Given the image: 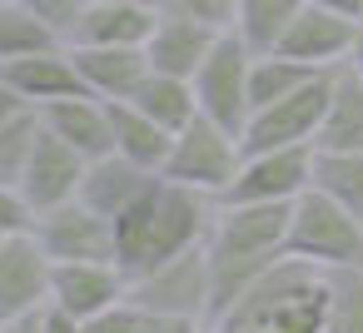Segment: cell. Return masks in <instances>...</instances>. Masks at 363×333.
Wrapping results in <instances>:
<instances>
[{"mask_svg": "<svg viewBox=\"0 0 363 333\" xmlns=\"http://www.w3.org/2000/svg\"><path fill=\"white\" fill-rule=\"evenodd\" d=\"M214 214H219L214 194H199L160 174V184L115 219V264L125 269V278H140L189 249H204Z\"/></svg>", "mask_w": 363, "mask_h": 333, "instance_id": "obj_1", "label": "cell"}, {"mask_svg": "<svg viewBox=\"0 0 363 333\" xmlns=\"http://www.w3.org/2000/svg\"><path fill=\"white\" fill-rule=\"evenodd\" d=\"M289 214L294 204H219L209 229V278H214V313L229 308L244 288H254L289 244ZM209 313V318H214Z\"/></svg>", "mask_w": 363, "mask_h": 333, "instance_id": "obj_2", "label": "cell"}, {"mask_svg": "<svg viewBox=\"0 0 363 333\" xmlns=\"http://www.w3.org/2000/svg\"><path fill=\"white\" fill-rule=\"evenodd\" d=\"M209 333H328V273L303 259H279L209 318Z\"/></svg>", "mask_w": 363, "mask_h": 333, "instance_id": "obj_3", "label": "cell"}, {"mask_svg": "<svg viewBox=\"0 0 363 333\" xmlns=\"http://www.w3.org/2000/svg\"><path fill=\"white\" fill-rule=\"evenodd\" d=\"M289 259H303L323 273L333 269H363V219L353 209H343L338 199L318 194V189H303L294 199V214H289V244H284Z\"/></svg>", "mask_w": 363, "mask_h": 333, "instance_id": "obj_4", "label": "cell"}, {"mask_svg": "<svg viewBox=\"0 0 363 333\" xmlns=\"http://www.w3.org/2000/svg\"><path fill=\"white\" fill-rule=\"evenodd\" d=\"M239 164H244V140H239L234 130L214 125L209 115H194V120L174 135V145H169L164 179L189 184V189H199V194H214V199H219V194L234 184Z\"/></svg>", "mask_w": 363, "mask_h": 333, "instance_id": "obj_5", "label": "cell"}, {"mask_svg": "<svg viewBox=\"0 0 363 333\" xmlns=\"http://www.w3.org/2000/svg\"><path fill=\"white\" fill-rule=\"evenodd\" d=\"M249 65H254V50H249L234 30H224V35L214 40V50L204 55V65L194 70L199 115H209V120L224 125V130H234L239 140H244V125H249V115H254V105H249Z\"/></svg>", "mask_w": 363, "mask_h": 333, "instance_id": "obj_6", "label": "cell"}, {"mask_svg": "<svg viewBox=\"0 0 363 333\" xmlns=\"http://www.w3.org/2000/svg\"><path fill=\"white\" fill-rule=\"evenodd\" d=\"M130 298L145 313H160V318H199V323H209V313H214L209 254L189 249V254H179V259L130 278Z\"/></svg>", "mask_w": 363, "mask_h": 333, "instance_id": "obj_7", "label": "cell"}, {"mask_svg": "<svg viewBox=\"0 0 363 333\" xmlns=\"http://www.w3.org/2000/svg\"><path fill=\"white\" fill-rule=\"evenodd\" d=\"M328 90H333V70H318V75H313L308 85H298L294 95H284V100L254 110L249 125H244V154L313 145V140H318V125H323V110H328Z\"/></svg>", "mask_w": 363, "mask_h": 333, "instance_id": "obj_8", "label": "cell"}, {"mask_svg": "<svg viewBox=\"0 0 363 333\" xmlns=\"http://www.w3.org/2000/svg\"><path fill=\"white\" fill-rule=\"evenodd\" d=\"M30 234L40 239L50 264H115V219H105L85 199H70V204L35 214Z\"/></svg>", "mask_w": 363, "mask_h": 333, "instance_id": "obj_9", "label": "cell"}, {"mask_svg": "<svg viewBox=\"0 0 363 333\" xmlns=\"http://www.w3.org/2000/svg\"><path fill=\"white\" fill-rule=\"evenodd\" d=\"M308 184H313V145L259 149V154H244L219 204H294Z\"/></svg>", "mask_w": 363, "mask_h": 333, "instance_id": "obj_10", "label": "cell"}, {"mask_svg": "<svg viewBox=\"0 0 363 333\" xmlns=\"http://www.w3.org/2000/svg\"><path fill=\"white\" fill-rule=\"evenodd\" d=\"M50 254L30 229L0 239V318L35 313L50 303Z\"/></svg>", "mask_w": 363, "mask_h": 333, "instance_id": "obj_11", "label": "cell"}, {"mask_svg": "<svg viewBox=\"0 0 363 333\" xmlns=\"http://www.w3.org/2000/svg\"><path fill=\"white\" fill-rule=\"evenodd\" d=\"M363 21H348V16H333L323 6H308L298 11V21L289 26V35L279 40V55L289 60H303L313 70H333V65H348L353 55V40H358Z\"/></svg>", "mask_w": 363, "mask_h": 333, "instance_id": "obj_12", "label": "cell"}, {"mask_svg": "<svg viewBox=\"0 0 363 333\" xmlns=\"http://www.w3.org/2000/svg\"><path fill=\"white\" fill-rule=\"evenodd\" d=\"M85 164H90L85 154H75L65 140H55V135L45 130L16 189H21V199L30 204V214H45V209H55V204H70V199H80Z\"/></svg>", "mask_w": 363, "mask_h": 333, "instance_id": "obj_13", "label": "cell"}, {"mask_svg": "<svg viewBox=\"0 0 363 333\" xmlns=\"http://www.w3.org/2000/svg\"><path fill=\"white\" fill-rule=\"evenodd\" d=\"M75 75L85 85V95L115 105V100H135V90L150 80V55L145 45H70Z\"/></svg>", "mask_w": 363, "mask_h": 333, "instance_id": "obj_14", "label": "cell"}, {"mask_svg": "<svg viewBox=\"0 0 363 333\" xmlns=\"http://www.w3.org/2000/svg\"><path fill=\"white\" fill-rule=\"evenodd\" d=\"M125 293H130V278L120 264H55L50 269V303H60L80 323L105 313Z\"/></svg>", "mask_w": 363, "mask_h": 333, "instance_id": "obj_15", "label": "cell"}, {"mask_svg": "<svg viewBox=\"0 0 363 333\" xmlns=\"http://www.w3.org/2000/svg\"><path fill=\"white\" fill-rule=\"evenodd\" d=\"M0 80L35 110H45L55 100H70V95H85V85L75 75V60H70V45L40 50V55H26V60H6L0 65Z\"/></svg>", "mask_w": 363, "mask_h": 333, "instance_id": "obj_16", "label": "cell"}, {"mask_svg": "<svg viewBox=\"0 0 363 333\" xmlns=\"http://www.w3.org/2000/svg\"><path fill=\"white\" fill-rule=\"evenodd\" d=\"M160 184V169H145L125 154H100L85 164V179H80V199L90 209H100L105 219H120L140 194H150Z\"/></svg>", "mask_w": 363, "mask_h": 333, "instance_id": "obj_17", "label": "cell"}, {"mask_svg": "<svg viewBox=\"0 0 363 333\" xmlns=\"http://www.w3.org/2000/svg\"><path fill=\"white\" fill-rule=\"evenodd\" d=\"M45 130L55 140H65L75 154L85 159H100V154H115V130H110V105L95 100V95H70V100H55L40 110Z\"/></svg>", "mask_w": 363, "mask_h": 333, "instance_id": "obj_18", "label": "cell"}, {"mask_svg": "<svg viewBox=\"0 0 363 333\" xmlns=\"http://www.w3.org/2000/svg\"><path fill=\"white\" fill-rule=\"evenodd\" d=\"M219 30L209 26H194V21H174V16H160L150 40H145V55H150V70L160 75H179V80H194V70L204 65V55L214 50Z\"/></svg>", "mask_w": 363, "mask_h": 333, "instance_id": "obj_19", "label": "cell"}, {"mask_svg": "<svg viewBox=\"0 0 363 333\" xmlns=\"http://www.w3.org/2000/svg\"><path fill=\"white\" fill-rule=\"evenodd\" d=\"M313 149H363V75L353 65H333V90Z\"/></svg>", "mask_w": 363, "mask_h": 333, "instance_id": "obj_20", "label": "cell"}, {"mask_svg": "<svg viewBox=\"0 0 363 333\" xmlns=\"http://www.w3.org/2000/svg\"><path fill=\"white\" fill-rule=\"evenodd\" d=\"M155 6H100L90 0L80 26L70 30V45H145L155 30Z\"/></svg>", "mask_w": 363, "mask_h": 333, "instance_id": "obj_21", "label": "cell"}, {"mask_svg": "<svg viewBox=\"0 0 363 333\" xmlns=\"http://www.w3.org/2000/svg\"><path fill=\"white\" fill-rule=\"evenodd\" d=\"M110 130H115V154H125V159H135V164L164 174V159H169V145H174L169 130H160V125H155L145 110H135L130 100H115V105H110Z\"/></svg>", "mask_w": 363, "mask_h": 333, "instance_id": "obj_22", "label": "cell"}, {"mask_svg": "<svg viewBox=\"0 0 363 333\" xmlns=\"http://www.w3.org/2000/svg\"><path fill=\"white\" fill-rule=\"evenodd\" d=\"M135 110H145L160 130H169V135H179L194 115H199V100H194V80H179V75H160V70H150V80L135 90V100H130Z\"/></svg>", "mask_w": 363, "mask_h": 333, "instance_id": "obj_23", "label": "cell"}, {"mask_svg": "<svg viewBox=\"0 0 363 333\" xmlns=\"http://www.w3.org/2000/svg\"><path fill=\"white\" fill-rule=\"evenodd\" d=\"M303 6H308V0H239L234 35H239L254 55H274Z\"/></svg>", "mask_w": 363, "mask_h": 333, "instance_id": "obj_24", "label": "cell"}, {"mask_svg": "<svg viewBox=\"0 0 363 333\" xmlns=\"http://www.w3.org/2000/svg\"><path fill=\"white\" fill-rule=\"evenodd\" d=\"M363 219V149H313V184Z\"/></svg>", "mask_w": 363, "mask_h": 333, "instance_id": "obj_25", "label": "cell"}, {"mask_svg": "<svg viewBox=\"0 0 363 333\" xmlns=\"http://www.w3.org/2000/svg\"><path fill=\"white\" fill-rule=\"evenodd\" d=\"M65 40L30 11L21 0H0V65L6 60H26V55H40V50H60Z\"/></svg>", "mask_w": 363, "mask_h": 333, "instance_id": "obj_26", "label": "cell"}, {"mask_svg": "<svg viewBox=\"0 0 363 333\" xmlns=\"http://www.w3.org/2000/svg\"><path fill=\"white\" fill-rule=\"evenodd\" d=\"M313 75H318L313 65L289 60V55H279V50H274V55H254V65H249V105L264 110V105L294 95L298 85H308Z\"/></svg>", "mask_w": 363, "mask_h": 333, "instance_id": "obj_27", "label": "cell"}, {"mask_svg": "<svg viewBox=\"0 0 363 333\" xmlns=\"http://www.w3.org/2000/svg\"><path fill=\"white\" fill-rule=\"evenodd\" d=\"M40 135H45L40 110H21L16 120L0 125V184H21V174H26Z\"/></svg>", "mask_w": 363, "mask_h": 333, "instance_id": "obj_28", "label": "cell"}, {"mask_svg": "<svg viewBox=\"0 0 363 333\" xmlns=\"http://www.w3.org/2000/svg\"><path fill=\"white\" fill-rule=\"evenodd\" d=\"M328 333H363V269L328 273Z\"/></svg>", "mask_w": 363, "mask_h": 333, "instance_id": "obj_29", "label": "cell"}, {"mask_svg": "<svg viewBox=\"0 0 363 333\" xmlns=\"http://www.w3.org/2000/svg\"><path fill=\"white\" fill-rule=\"evenodd\" d=\"M160 16H174V21H194V26H209V30H234V16H239V0H155Z\"/></svg>", "mask_w": 363, "mask_h": 333, "instance_id": "obj_30", "label": "cell"}, {"mask_svg": "<svg viewBox=\"0 0 363 333\" xmlns=\"http://www.w3.org/2000/svg\"><path fill=\"white\" fill-rule=\"evenodd\" d=\"M150 318H155V313H145V308L125 293V298L110 303L105 313L85 318V333H150Z\"/></svg>", "mask_w": 363, "mask_h": 333, "instance_id": "obj_31", "label": "cell"}, {"mask_svg": "<svg viewBox=\"0 0 363 333\" xmlns=\"http://www.w3.org/2000/svg\"><path fill=\"white\" fill-rule=\"evenodd\" d=\"M21 6H30L65 45H70V30L80 26V16H85V6H90V0H21Z\"/></svg>", "mask_w": 363, "mask_h": 333, "instance_id": "obj_32", "label": "cell"}, {"mask_svg": "<svg viewBox=\"0 0 363 333\" xmlns=\"http://www.w3.org/2000/svg\"><path fill=\"white\" fill-rule=\"evenodd\" d=\"M40 333H85V323L75 313H65L60 303H45L40 308Z\"/></svg>", "mask_w": 363, "mask_h": 333, "instance_id": "obj_33", "label": "cell"}, {"mask_svg": "<svg viewBox=\"0 0 363 333\" xmlns=\"http://www.w3.org/2000/svg\"><path fill=\"white\" fill-rule=\"evenodd\" d=\"M150 333H209V323H199V318H150Z\"/></svg>", "mask_w": 363, "mask_h": 333, "instance_id": "obj_34", "label": "cell"}, {"mask_svg": "<svg viewBox=\"0 0 363 333\" xmlns=\"http://www.w3.org/2000/svg\"><path fill=\"white\" fill-rule=\"evenodd\" d=\"M21 110H35V105H26V100H21V95L6 85V80H0V125H6V120H16Z\"/></svg>", "mask_w": 363, "mask_h": 333, "instance_id": "obj_35", "label": "cell"}, {"mask_svg": "<svg viewBox=\"0 0 363 333\" xmlns=\"http://www.w3.org/2000/svg\"><path fill=\"white\" fill-rule=\"evenodd\" d=\"M0 333H40V308L35 313H16V318H0Z\"/></svg>", "mask_w": 363, "mask_h": 333, "instance_id": "obj_36", "label": "cell"}, {"mask_svg": "<svg viewBox=\"0 0 363 333\" xmlns=\"http://www.w3.org/2000/svg\"><path fill=\"white\" fill-rule=\"evenodd\" d=\"M313 6H323L333 16H348V21H363V0H313Z\"/></svg>", "mask_w": 363, "mask_h": 333, "instance_id": "obj_37", "label": "cell"}, {"mask_svg": "<svg viewBox=\"0 0 363 333\" xmlns=\"http://www.w3.org/2000/svg\"><path fill=\"white\" fill-rule=\"evenodd\" d=\"M348 65L363 75V30H358V40H353V55H348Z\"/></svg>", "mask_w": 363, "mask_h": 333, "instance_id": "obj_38", "label": "cell"}, {"mask_svg": "<svg viewBox=\"0 0 363 333\" xmlns=\"http://www.w3.org/2000/svg\"><path fill=\"white\" fill-rule=\"evenodd\" d=\"M100 6H155V0H100Z\"/></svg>", "mask_w": 363, "mask_h": 333, "instance_id": "obj_39", "label": "cell"}, {"mask_svg": "<svg viewBox=\"0 0 363 333\" xmlns=\"http://www.w3.org/2000/svg\"><path fill=\"white\" fill-rule=\"evenodd\" d=\"M0 239H6V234H0Z\"/></svg>", "mask_w": 363, "mask_h": 333, "instance_id": "obj_40", "label": "cell"}]
</instances>
